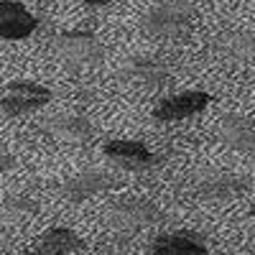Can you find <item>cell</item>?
Instances as JSON below:
<instances>
[{
    "label": "cell",
    "instance_id": "2",
    "mask_svg": "<svg viewBox=\"0 0 255 255\" xmlns=\"http://www.w3.org/2000/svg\"><path fill=\"white\" fill-rule=\"evenodd\" d=\"M105 222H108L113 230H118V232L133 235V232H138V230L161 225V222H163V212H161L158 204L148 202V199H140V197H123V199H118V202L110 204Z\"/></svg>",
    "mask_w": 255,
    "mask_h": 255
},
{
    "label": "cell",
    "instance_id": "18",
    "mask_svg": "<svg viewBox=\"0 0 255 255\" xmlns=\"http://www.w3.org/2000/svg\"><path fill=\"white\" fill-rule=\"evenodd\" d=\"M84 5H92V8H100V5H110V3H115V0H82Z\"/></svg>",
    "mask_w": 255,
    "mask_h": 255
},
{
    "label": "cell",
    "instance_id": "1",
    "mask_svg": "<svg viewBox=\"0 0 255 255\" xmlns=\"http://www.w3.org/2000/svg\"><path fill=\"white\" fill-rule=\"evenodd\" d=\"M194 8L186 0H161L148 8L140 26L143 33L158 41H181L194 31Z\"/></svg>",
    "mask_w": 255,
    "mask_h": 255
},
{
    "label": "cell",
    "instance_id": "3",
    "mask_svg": "<svg viewBox=\"0 0 255 255\" xmlns=\"http://www.w3.org/2000/svg\"><path fill=\"white\" fill-rule=\"evenodd\" d=\"M59 59L72 69H92L105 59V46L100 44V38L92 31L74 28L67 31L56 38L54 44Z\"/></svg>",
    "mask_w": 255,
    "mask_h": 255
},
{
    "label": "cell",
    "instance_id": "11",
    "mask_svg": "<svg viewBox=\"0 0 255 255\" xmlns=\"http://www.w3.org/2000/svg\"><path fill=\"white\" fill-rule=\"evenodd\" d=\"M38 28V18L18 0H0V38L20 41Z\"/></svg>",
    "mask_w": 255,
    "mask_h": 255
},
{
    "label": "cell",
    "instance_id": "17",
    "mask_svg": "<svg viewBox=\"0 0 255 255\" xmlns=\"http://www.w3.org/2000/svg\"><path fill=\"white\" fill-rule=\"evenodd\" d=\"M13 163H15V158L10 153H0V174H5Z\"/></svg>",
    "mask_w": 255,
    "mask_h": 255
},
{
    "label": "cell",
    "instance_id": "5",
    "mask_svg": "<svg viewBox=\"0 0 255 255\" xmlns=\"http://www.w3.org/2000/svg\"><path fill=\"white\" fill-rule=\"evenodd\" d=\"M250 189V179L235 171H209L191 184V194L204 202H230Z\"/></svg>",
    "mask_w": 255,
    "mask_h": 255
},
{
    "label": "cell",
    "instance_id": "9",
    "mask_svg": "<svg viewBox=\"0 0 255 255\" xmlns=\"http://www.w3.org/2000/svg\"><path fill=\"white\" fill-rule=\"evenodd\" d=\"M212 54L225 64H245L255 56V33L243 31V28H232L212 41Z\"/></svg>",
    "mask_w": 255,
    "mask_h": 255
},
{
    "label": "cell",
    "instance_id": "19",
    "mask_svg": "<svg viewBox=\"0 0 255 255\" xmlns=\"http://www.w3.org/2000/svg\"><path fill=\"white\" fill-rule=\"evenodd\" d=\"M253 217H255V207H253Z\"/></svg>",
    "mask_w": 255,
    "mask_h": 255
},
{
    "label": "cell",
    "instance_id": "16",
    "mask_svg": "<svg viewBox=\"0 0 255 255\" xmlns=\"http://www.w3.org/2000/svg\"><path fill=\"white\" fill-rule=\"evenodd\" d=\"M0 209H3L5 217H26V215H33L38 209V202L31 199V197H10Z\"/></svg>",
    "mask_w": 255,
    "mask_h": 255
},
{
    "label": "cell",
    "instance_id": "13",
    "mask_svg": "<svg viewBox=\"0 0 255 255\" xmlns=\"http://www.w3.org/2000/svg\"><path fill=\"white\" fill-rule=\"evenodd\" d=\"M148 255H207V243L197 232H161L148 245Z\"/></svg>",
    "mask_w": 255,
    "mask_h": 255
},
{
    "label": "cell",
    "instance_id": "4",
    "mask_svg": "<svg viewBox=\"0 0 255 255\" xmlns=\"http://www.w3.org/2000/svg\"><path fill=\"white\" fill-rule=\"evenodd\" d=\"M49 102H51L49 87H44L38 82H31V79H15L8 84L3 97H0V110L10 118H18V115H28V113L41 110Z\"/></svg>",
    "mask_w": 255,
    "mask_h": 255
},
{
    "label": "cell",
    "instance_id": "7",
    "mask_svg": "<svg viewBox=\"0 0 255 255\" xmlns=\"http://www.w3.org/2000/svg\"><path fill=\"white\" fill-rule=\"evenodd\" d=\"M125 77L140 84V87L161 90L168 82H174V64L166 56H156V54L133 56L125 64Z\"/></svg>",
    "mask_w": 255,
    "mask_h": 255
},
{
    "label": "cell",
    "instance_id": "12",
    "mask_svg": "<svg viewBox=\"0 0 255 255\" xmlns=\"http://www.w3.org/2000/svg\"><path fill=\"white\" fill-rule=\"evenodd\" d=\"M220 140L238 153H255V120L245 115H225L217 128Z\"/></svg>",
    "mask_w": 255,
    "mask_h": 255
},
{
    "label": "cell",
    "instance_id": "6",
    "mask_svg": "<svg viewBox=\"0 0 255 255\" xmlns=\"http://www.w3.org/2000/svg\"><path fill=\"white\" fill-rule=\"evenodd\" d=\"M46 140L59 145V148H77L84 145L87 140H92L95 130H92V123L90 118H84L79 113H61L54 115L51 120H46L41 125Z\"/></svg>",
    "mask_w": 255,
    "mask_h": 255
},
{
    "label": "cell",
    "instance_id": "14",
    "mask_svg": "<svg viewBox=\"0 0 255 255\" xmlns=\"http://www.w3.org/2000/svg\"><path fill=\"white\" fill-rule=\"evenodd\" d=\"M113 184H115V181H113V176H110L108 171L90 168V171H82V174L72 176L67 184L61 186V194H64V199H67V202L79 204V202H84V199L100 194V191L110 189Z\"/></svg>",
    "mask_w": 255,
    "mask_h": 255
},
{
    "label": "cell",
    "instance_id": "10",
    "mask_svg": "<svg viewBox=\"0 0 255 255\" xmlns=\"http://www.w3.org/2000/svg\"><path fill=\"white\" fill-rule=\"evenodd\" d=\"M102 151L110 161H115L128 171H148V168H153L158 163V156L138 140H110L105 143Z\"/></svg>",
    "mask_w": 255,
    "mask_h": 255
},
{
    "label": "cell",
    "instance_id": "8",
    "mask_svg": "<svg viewBox=\"0 0 255 255\" xmlns=\"http://www.w3.org/2000/svg\"><path fill=\"white\" fill-rule=\"evenodd\" d=\"M209 102H212V95L204 90H184V92H176L171 97L161 100L153 110V118L161 123H179V120L204 113L209 108Z\"/></svg>",
    "mask_w": 255,
    "mask_h": 255
},
{
    "label": "cell",
    "instance_id": "15",
    "mask_svg": "<svg viewBox=\"0 0 255 255\" xmlns=\"http://www.w3.org/2000/svg\"><path fill=\"white\" fill-rule=\"evenodd\" d=\"M82 248H84V243L74 230L54 227V230H46L44 235L28 248L26 255H72V253H79Z\"/></svg>",
    "mask_w": 255,
    "mask_h": 255
}]
</instances>
